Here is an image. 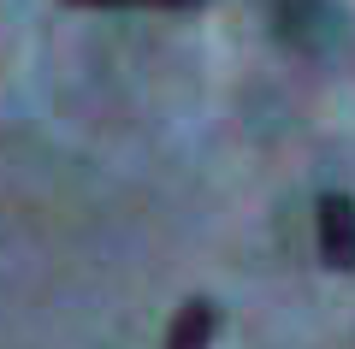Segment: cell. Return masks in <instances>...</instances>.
I'll return each instance as SVG.
<instances>
[{"instance_id":"cell-1","label":"cell","mask_w":355,"mask_h":349,"mask_svg":"<svg viewBox=\"0 0 355 349\" xmlns=\"http://www.w3.org/2000/svg\"><path fill=\"white\" fill-rule=\"evenodd\" d=\"M338 30H343V18L331 0H279V36L296 53H326L338 42Z\"/></svg>"},{"instance_id":"cell-2","label":"cell","mask_w":355,"mask_h":349,"mask_svg":"<svg viewBox=\"0 0 355 349\" xmlns=\"http://www.w3.org/2000/svg\"><path fill=\"white\" fill-rule=\"evenodd\" d=\"M314 237H320L326 266H338V273H349V266H355V201L343 196V189H326V196H320Z\"/></svg>"},{"instance_id":"cell-3","label":"cell","mask_w":355,"mask_h":349,"mask_svg":"<svg viewBox=\"0 0 355 349\" xmlns=\"http://www.w3.org/2000/svg\"><path fill=\"white\" fill-rule=\"evenodd\" d=\"M214 332H219V308L207 296H196V302H184V308L172 314V325H166V349H207Z\"/></svg>"},{"instance_id":"cell-4","label":"cell","mask_w":355,"mask_h":349,"mask_svg":"<svg viewBox=\"0 0 355 349\" xmlns=\"http://www.w3.org/2000/svg\"><path fill=\"white\" fill-rule=\"evenodd\" d=\"M65 6H101V12H119V6H148V12H196L202 0H65Z\"/></svg>"}]
</instances>
